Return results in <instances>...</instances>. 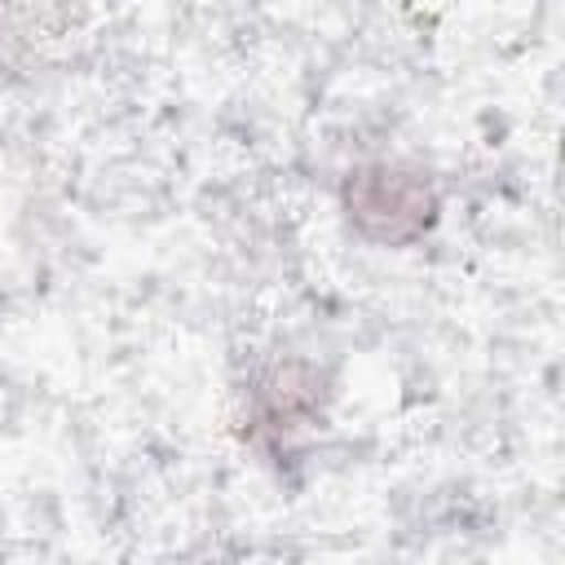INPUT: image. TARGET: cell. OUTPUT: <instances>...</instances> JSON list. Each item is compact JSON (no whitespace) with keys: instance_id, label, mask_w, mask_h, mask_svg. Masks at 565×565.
I'll use <instances>...</instances> for the list:
<instances>
[{"instance_id":"obj_1","label":"cell","mask_w":565,"mask_h":565,"mask_svg":"<svg viewBox=\"0 0 565 565\" xmlns=\"http://www.w3.org/2000/svg\"><path fill=\"white\" fill-rule=\"evenodd\" d=\"M344 212L362 238L402 247L437 221V190L424 168L380 159L344 177Z\"/></svg>"},{"instance_id":"obj_2","label":"cell","mask_w":565,"mask_h":565,"mask_svg":"<svg viewBox=\"0 0 565 565\" xmlns=\"http://www.w3.org/2000/svg\"><path fill=\"white\" fill-rule=\"evenodd\" d=\"M318 397H322V375L309 362L274 366L252 388V428L269 441H287L291 433L309 428V419L318 415Z\"/></svg>"}]
</instances>
